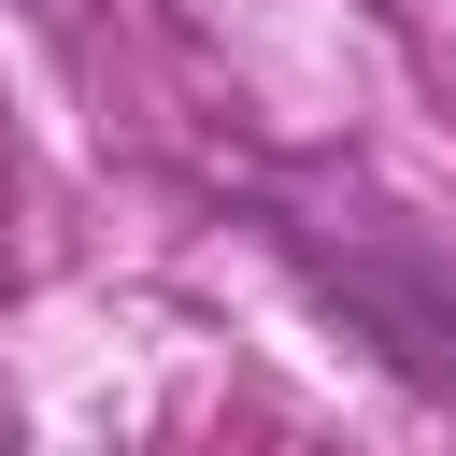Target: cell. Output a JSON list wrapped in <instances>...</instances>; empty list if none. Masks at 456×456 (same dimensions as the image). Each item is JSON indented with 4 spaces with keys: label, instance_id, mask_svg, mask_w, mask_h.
<instances>
[{
    "label": "cell",
    "instance_id": "1",
    "mask_svg": "<svg viewBox=\"0 0 456 456\" xmlns=\"http://www.w3.org/2000/svg\"><path fill=\"white\" fill-rule=\"evenodd\" d=\"M242 214L256 242L370 342L385 385H413L428 413H456V256L342 157H285V171H242Z\"/></svg>",
    "mask_w": 456,
    "mask_h": 456
}]
</instances>
